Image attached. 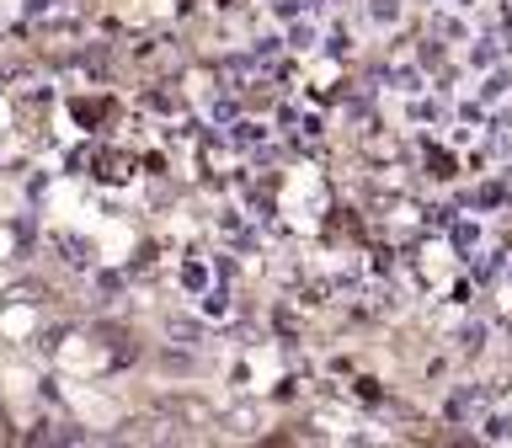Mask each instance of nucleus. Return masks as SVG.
<instances>
[{
    "label": "nucleus",
    "instance_id": "f257e3e1",
    "mask_svg": "<svg viewBox=\"0 0 512 448\" xmlns=\"http://www.w3.org/2000/svg\"><path fill=\"white\" fill-rule=\"evenodd\" d=\"M368 16H374L379 27H390L395 16H400V6H395V0H374V6H368Z\"/></svg>",
    "mask_w": 512,
    "mask_h": 448
},
{
    "label": "nucleus",
    "instance_id": "f03ea898",
    "mask_svg": "<svg viewBox=\"0 0 512 448\" xmlns=\"http://www.w3.org/2000/svg\"><path fill=\"white\" fill-rule=\"evenodd\" d=\"M486 438H507L512 443V416H486Z\"/></svg>",
    "mask_w": 512,
    "mask_h": 448
}]
</instances>
